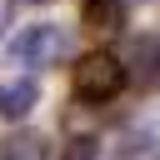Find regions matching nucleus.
Wrapping results in <instances>:
<instances>
[{
    "mask_svg": "<svg viewBox=\"0 0 160 160\" xmlns=\"http://www.w3.org/2000/svg\"><path fill=\"white\" fill-rule=\"evenodd\" d=\"M120 85H125V70H120V55H110V50H85V55L75 60V70H70V90H75V100H85V105L115 100Z\"/></svg>",
    "mask_w": 160,
    "mask_h": 160,
    "instance_id": "obj_1",
    "label": "nucleus"
},
{
    "mask_svg": "<svg viewBox=\"0 0 160 160\" xmlns=\"http://www.w3.org/2000/svg\"><path fill=\"white\" fill-rule=\"evenodd\" d=\"M70 50H75L70 30H65V25H50V20L25 25V30L15 35V60H20V65H30V70L65 65V60H70Z\"/></svg>",
    "mask_w": 160,
    "mask_h": 160,
    "instance_id": "obj_2",
    "label": "nucleus"
},
{
    "mask_svg": "<svg viewBox=\"0 0 160 160\" xmlns=\"http://www.w3.org/2000/svg\"><path fill=\"white\" fill-rule=\"evenodd\" d=\"M120 70H125V80H130V85L155 90V85H160V40H135V45H130V55L120 60Z\"/></svg>",
    "mask_w": 160,
    "mask_h": 160,
    "instance_id": "obj_3",
    "label": "nucleus"
},
{
    "mask_svg": "<svg viewBox=\"0 0 160 160\" xmlns=\"http://www.w3.org/2000/svg\"><path fill=\"white\" fill-rule=\"evenodd\" d=\"M35 105H40V80H35V75L0 80V120H15V125H20Z\"/></svg>",
    "mask_w": 160,
    "mask_h": 160,
    "instance_id": "obj_4",
    "label": "nucleus"
},
{
    "mask_svg": "<svg viewBox=\"0 0 160 160\" xmlns=\"http://www.w3.org/2000/svg\"><path fill=\"white\" fill-rule=\"evenodd\" d=\"M80 20H85V30H95V35H115V30L125 25V0H85V5H80Z\"/></svg>",
    "mask_w": 160,
    "mask_h": 160,
    "instance_id": "obj_5",
    "label": "nucleus"
},
{
    "mask_svg": "<svg viewBox=\"0 0 160 160\" xmlns=\"http://www.w3.org/2000/svg\"><path fill=\"white\" fill-rule=\"evenodd\" d=\"M0 160H50V140L40 130H10L0 140Z\"/></svg>",
    "mask_w": 160,
    "mask_h": 160,
    "instance_id": "obj_6",
    "label": "nucleus"
},
{
    "mask_svg": "<svg viewBox=\"0 0 160 160\" xmlns=\"http://www.w3.org/2000/svg\"><path fill=\"white\" fill-rule=\"evenodd\" d=\"M60 160H100V135H70Z\"/></svg>",
    "mask_w": 160,
    "mask_h": 160,
    "instance_id": "obj_7",
    "label": "nucleus"
},
{
    "mask_svg": "<svg viewBox=\"0 0 160 160\" xmlns=\"http://www.w3.org/2000/svg\"><path fill=\"white\" fill-rule=\"evenodd\" d=\"M115 160H160V135H135V140H125V150H120Z\"/></svg>",
    "mask_w": 160,
    "mask_h": 160,
    "instance_id": "obj_8",
    "label": "nucleus"
},
{
    "mask_svg": "<svg viewBox=\"0 0 160 160\" xmlns=\"http://www.w3.org/2000/svg\"><path fill=\"white\" fill-rule=\"evenodd\" d=\"M20 5H50V0H20Z\"/></svg>",
    "mask_w": 160,
    "mask_h": 160,
    "instance_id": "obj_9",
    "label": "nucleus"
}]
</instances>
